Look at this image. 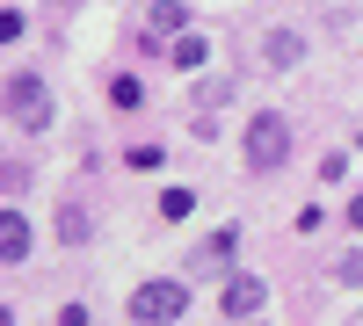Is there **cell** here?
Segmentation results:
<instances>
[{
	"instance_id": "obj_4",
	"label": "cell",
	"mask_w": 363,
	"mask_h": 326,
	"mask_svg": "<svg viewBox=\"0 0 363 326\" xmlns=\"http://www.w3.org/2000/svg\"><path fill=\"white\" fill-rule=\"evenodd\" d=\"M262 298H269V290H262L255 276H233V283H225V319H255Z\"/></svg>"
},
{
	"instance_id": "obj_13",
	"label": "cell",
	"mask_w": 363,
	"mask_h": 326,
	"mask_svg": "<svg viewBox=\"0 0 363 326\" xmlns=\"http://www.w3.org/2000/svg\"><path fill=\"white\" fill-rule=\"evenodd\" d=\"M342 283H363V247H356V254L342 261Z\"/></svg>"
},
{
	"instance_id": "obj_11",
	"label": "cell",
	"mask_w": 363,
	"mask_h": 326,
	"mask_svg": "<svg viewBox=\"0 0 363 326\" xmlns=\"http://www.w3.org/2000/svg\"><path fill=\"white\" fill-rule=\"evenodd\" d=\"M15 37H29V22H22V8H0V44H15Z\"/></svg>"
},
{
	"instance_id": "obj_1",
	"label": "cell",
	"mask_w": 363,
	"mask_h": 326,
	"mask_svg": "<svg viewBox=\"0 0 363 326\" xmlns=\"http://www.w3.org/2000/svg\"><path fill=\"white\" fill-rule=\"evenodd\" d=\"M284 153H291V124H284V116H255V124H247V167H284Z\"/></svg>"
},
{
	"instance_id": "obj_2",
	"label": "cell",
	"mask_w": 363,
	"mask_h": 326,
	"mask_svg": "<svg viewBox=\"0 0 363 326\" xmlns=\"http://www.w3.org/2000/svg\"><path fill=\"white\" fill-rule=\"evenodd\" d=\"M182 312H189V290L182 283H138L131 290V319H145V326H167Z\"/></svg>"
},
{
	"instance_id": "obj_5",
	"label": "cell",
	"mask_w": 363,
	"mask_h": 326,
	"mask_svg": "<svg viewBox=\"0 0 363 326\" xmlns=\"http://www.w3.org/2000/svg\"><path fill=\"white\" fill-rule=\"evenodd\" d=\"M0 261H29V225H22V211H0Z\"/></svg>"
},
{
	"instance_id": "obj_3",
	"label": "cell",
	"mask_w": 363,
	"mask_h": 326,
	"mask_svg": "<svg viewBox=\"0 0 363 326\" xmlns=\"http://www.w3.org/2000/svg\"><path fill=\"white\" fill-rule=\"evenodd\" d=\"M8 109H15L22 131H44V124H51V95H44V80H37V73L8 80Z\"/></svg>"
},
{
	"instance_id": "obj_7",
	"label": "cell",
	"mask_w": 363,
	"mask_h": 326,
	"mask_svg": "<svg viewBox=\"0 0 363 326\" xmlns=\"http://www.w3.org/2000/svg\"><path fill=\"white\" fill-rule=\"evenodd\" d=\"M233 247H240V232H218V240L196 254V269H225V254H233Z\"/></svg>"
},
{
	"instance_id": "obj_15",
	"label": "cell",
	"mask_w": 363,
	"mask_h": 326,
	"mask_svg": "<svg viewBox=\"0 0 363 326\" xmlns=\"http://www.w3.org/2000/svg\"><path fill=\"white\" fill-rule=\"evenodd\" d=\"M356 145H363V138H356Z\"/></svg>"
},
{
	"instance_id": "obj_12",
	"label": "cell",
	"mask_w": 363,
	"mask_h": 326,
	"mask_svg": "<svg viewBox=\"0 0 363 326\" xmlns=\"http://www.w3.org/2000/svg\"><path fill=\"white\" fill-rule=\"evenodd\" d=\"M58 240H87V218L80 211H58Z\"/></svg>"
},
{
	"instance_id": "obj_6",
	"label": "cell",
	"mask_w": 363,
	"mask_h": 326,
	"mask_svg": "<svg viewBox=\"0 0 363 326\" xmlns=\"http://www.w3.org/2000/svg\"><path fill=\"white\" fill-rule=\"evenodd\" d=\"M167 58H174L182 73H196V66H203V37H174V44H167Z\"/></svg>"
},
{
	"instance_id": "obj_8",
	"label": "cell",
	"mask_w": 363,
	"mask_h": 326,
	"mask_svg": "<svg viewBox=\"0 0 363 326\" xmlns=\"http://www.w3.org/2000/svg\"><path fill=\"white\" fill-rule=\"evenodd\" d=\"M167 29H189V15H182L174 0H153V37H167Z\"/></svg>"
},
{
	"instance_id": "obj_9",
	"label": "cell",
	"mask_w": 363,
	"mask_h": 326,
	"mask_svg": "<svg viewBox=\"0 0 363 326\" xmlns=\"http://www.w3.org/2000/svg\"><path fill=\"white\" fill-rule=\"evenodd\" d=\"M189 211H196V196H189V189H167V196H160V218H174V225H182Z\"/></svg>"
},
{
	"instance_id": "obj_10",
	"label": "cell",
	"mask_w": 363,
	"mask_h": 326,
	"mask_svg": "<svg viewBox=\"0 0 363 326\" xmlns=\"http://www.w3.org/2000/svg\"><path fill=\"white\" fill-rule=\"evenodd\" d=\"M109 102H116V109H138V102H145V87H138V80L124 73V80H116V87H109Z\"/></svg>"
},
{
	"instance_id": "obj_14",
	"label": "cell",
	"mask_w": 363,
	"mask_h": 326,
	"mask_svg": "<svg viewBox=\"0 0 363 326\" xmlns=\"http://www.w3.org/2000/svg\"><path fill=\"white\" fill-rule=\"evenodd\" d=\"M349 218H356V225H363V196H356V203H349Z\"/></svg>"
}]
</instances>
